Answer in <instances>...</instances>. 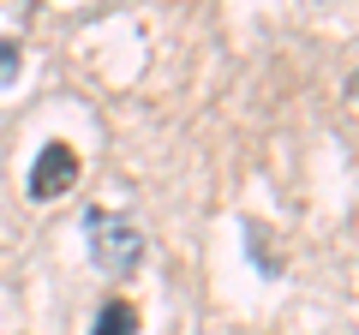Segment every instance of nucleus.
<instances>
[{
	"instance_id": "obj_5",
	"label": "nucleus",
	"mask_w": 359,
	"mask_h": 335,
	"mask_svg": "<svg viewBox=\"0 0 359 335\" xmlns=\"http://www.w3.org/2000/svg\"><path fill=\"white\" fill-rule=\"evenodd\" d=\"M347 90H353V96H359V72H353V84H347Z\"/></svg>"
},
{
	"instance_id": "obj_3",
	"label": "nucleus",
	"mask_w": 359,
	"mask_h": 335,
	"mask_svg": "<svg viewBox=\"0 0 359 335\" xmlns=\"http://www.w3.org/2000/svg\"><path fill=\"white\" fill-rule=\"evenodd\" d=\"M90 335H138V306L108 299V306L96 311V329H90Z\"/></svg>"
},
{
	"instance_id": "obj_2",
	"label": "nucleus",
	"mask_w": 359,
	"mask_h": 335,
	"mask_svg": "<svg viewBox=\"0 0 359 335\" xmlns=\"http://www.w3.org/2000/svg\"><path fill=\"white\" fill-rule=\"evenodd\" d=\"M78 186V156L72 144H48V150L36 156V168H30V198L36 204H54L60 192H72Z\"/></svg>"
},
{
	"instance_id": "obj_1",
	"label": "nucleus",
	"mask_w": 359,
	"mask_h": 335,
	"mask_svg": "<svg viewBox=\"0 0 359 335\" xmlns=\"http://www.w3.org/2000/svg\"><path fill=\"white\" fill-rule=\"evenodd\" d=\"M84 233H90V258H96V270H108V275L126 282V275L144 264V233L132 228V221L108 216V210H90V216H84Z\"/></svg>"
},
{
	"instance_id": "obj_4",
	"label": "nucleus",
	"mask_w": 359,
	"mask_h": 335,
	"mask_svg": "<svg viewBox=\"0 0 359 335\" xmlns=\"http://www.w3.org/2000/svg\"><path fill=\"white\" fill-rule=\"evenodd\" d=\"M13 78H18V48L0 36V84H13Z\"/></svg>"
}]
</instances>
